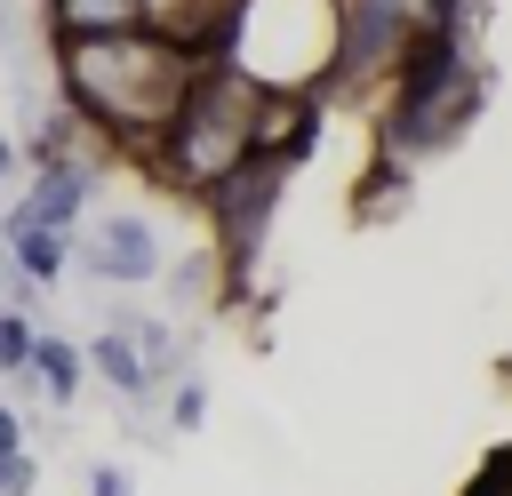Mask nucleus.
I'll list each match as a JSON object with an SVG mask.
<instances>
[{
  "label": "nucleus",
  "mask_w": 512,
  "mask_h": 496,
  "mask_svg": "<svg viewBox=\"0 0 512 496\" xmlns=\"http://www.w3.org/2000/svg\"><path fill=\"white\" fill-rule=\"evenodd\" d=\"M168 416H176V432H192V424L208 416V384H176V392H168Z\"/></svg>",
  "instance_id": "obj_8"
},
{
  "label": "nucleus",
  "mask_w": 512,
  "mask_h": 496,
  "mask_svg": "<svg viewBox=\"0 0 512 496\" xmlns=\"http://www.w3.org/2000/svg\"><path fill=\"white\" fill-rule=\"evenodd\" d=\"M32 376H40V392H48L56 408H72V400H80V384H88V344H56V336H40Z\"/></svg>",
  "instance_id": "obj_5"
},
{
  "label": "nucleus",
  "mask_w": 512,
  "mask_h": 496,
  "mask_svg": "<svg viewBox=\"0 0 512 496\" xmlns=\"http://www.w3.org/2000/svg\"><path fill=\"white\" fill-rule=\"evenodd\" d=\"M88 368L120 392V400H152L160 392V376H152V352H144V336H136V320H120V328H104L96 344H88Z\"/></svg>",
  "instance_id": "obj_3"
},
{
  "label": "nucleus",
  "mask_w": 512,
  "mask_h": 496,
  "mask_svg": "<svg viewBox=\"0 0 512 496\" xmlns=\"http://www.w3.org/2000/svg\"><path fill=\"white\" fill-rule=\"evenodd\" d=\"M144 16H152V0H56L64 40H80V32H128Z\"/></svg>",
  "instance_id": "obj_6"
},
{
  "label": "nucleus",
  "mask_w": 512,
  "mask_h": 496,
  "mask_svg": "<svg viewBox=\"0 0 512 496\" xmlns=\"http://www.w3.org/2000/svg\"><path fill=\"white\" fill-rule=\"evenodd\" d=\"M80 272H96V280H160L168 272V256H160V232H152V216H104L88 240H80Z\"/></svg>",
  "instance_id": "obj_2"
},
{
  "label": "nucleus",
  "mask_w": 512,
  "mask_h": 496,
  "mask_svg": "<svg viewBox=\"0 0 512 496\" xmlns=\"http://www.w3.org/2000/svg\"><path fill=\"white\" fill-rule=\"evenodd\" d=\"M32 480H40V464L16 448V456H0V496H32Z\"/></svg>",
  "instance_id": "obj_9"
},
{
  "label": "nucleus",
  "mask_w": 512,
  "mask_h": 496,
  "mask_svg": "<svg viewBox=\"0 0 512 496\" xmlns=\"http://www.w3.org/2000/svg\"><path fill=\"white\" fill-rule=\"evenodd\" d=\"M200 72H192V56H184V40H128V32H80L72 48H64V96H72V112L80 120H96V128H136V136H168V120H176V104H184V88H192Z\"/></svg>",
  "instance_id": "obj_1"
},
{
  "label": "nucleus",
  "mask_w": 512,
  "mask_h": 496,
  "mask_svg": "<svg viewBox=\"0 0 512 496\" xmlns=\"http://www.w3.org/2000/svg\"><path fill=\"white\" fill-rule=\"evenodd\" d=\"M8 168H16V144H8V136H0V176H8Z\"/></svg>",
  "instance_id": "obj_12"
},
{
  "label": "nucleus",
  "mask_w": 512,
  "mask_h": 496,
  "mask_svg": "<svg viewBox=\"0 0 512 496\" xmlns=\"http://www.w3.org/2000/svg\"><path fill=\"white\" fill-rule=\"evenodd\" d=\"M88 496H136V488H128L120 464H96V472H88Z\"/></svg>",
  "instance_id": "obj_10"
},
{
  "label": "nucleus",
  "mask_w": 512,
  "mask_h": 496,
  "mask_svg": "<svg viewBox=\"0 0 512 496\" xmlns=\"http://www.w3.org/2000/svg\"><path fill=\"white\" fill-rule=\"evenodd\" d=\"M32 352H40L32 320H24V312H0V368H8V376H24V368H32Z\"/></svg>",
  "instance_id": "obj_7"
},
{
  "label": "nucleus",
  "mask_w": 512,
  "mask_h": 496,
  "mask_svg": "<svg viewBox=\"0 0 512 496\" xmlns=\"http://www.w3.org/2000/svg\"><path fill=\"white\" fill-rule=\"evenodd\" d=\"M24 448V424H16V408H0V456H16Z\"/></svg>",
  "instance_id": "obj_11"
},
{
  "label": "nucleus",
  "mask_w": 512,
  "mask_h": 496,
  "mask_svg": "<svg viewBox=\"0 0 512 496\" xmlns=\"http://www.w3.org/2000/svg\"><path fill=\"white\" fill-rule=\"evenodd\" d=\"M80 208H88V168H72V160H40V184L16 200V216H32V224H80Z\"/></svg>",
  "instance_id": "obj_4"
}]
</instances>
